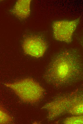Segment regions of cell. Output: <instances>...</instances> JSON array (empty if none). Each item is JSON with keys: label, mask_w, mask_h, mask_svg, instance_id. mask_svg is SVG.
<instances>
[{"label": "cell", "mask_w": 83, "mask_h": 124, "mask_svg": "<svg viewBox=\"0 0 83 124\" xmlns=\"http://www.w3.org/2000/svg\"><path fill=\"white\" fill-rule=\"evenodd\" d=\"M30 0L17 1L12 10L13 14L21 18L27 17L30 13Z\"/></svg>", "instance_id": "obj_5"}, {"label": "cell", "mask_w": 83, "mask_h": 124, "mask_svg": "<svg viewBox=\"0 0 83 124\" xmlns=\"http://www.w3.org/2000/svg\"><path fill=\"white\" fill-rule=\"evenodd\" d=\"M5 85L12 89L23 100L27 102L38 101L43 91L39 84L31 78H26Z\"/></svg>", "instance_id": "obj_1"}, {"label": "cell", "mask_w": 83, "mask_h": 124, "mask_svg": "<svg viewBox=\"0 0 83 124\" xmlns=\"http://www.w3.org/2000/svg\"><path fill=\"white\" fill-rule=\"evenodd\" d=\"M66 124H83V117H73L67 119L65 121Z\"/></svg>", "instance_id": "obj_8"}, {"label": "cell", "mask_w": 83, "mask_h": 124, "mask_svg": "<svg viewBox=\"0 0 83 124\" xmlns=\"http://www.w3.org/2000/svg\"><path fill=\"white\" fill-rule=\"evenodd\" d=\"M72 106L70 110V112L73 114L81 115L83 113V102L77 103Z\"/></svg>", "instance_id": "obj_7"}, {"label": "cell", "mask_w": 83, "mask_h": 124, "mask_svg": "<svg viewBox=\"0 0 83 124\" xmlns=\"http://www.w3.org/2000/svg\"><path fill=\"white\" fill-rule=\"evenodd\" d=\"M79 19L71 21L55 22L52 28L53 35L56 40L69 43L71 42L73 34L79 22Z\"/></svg>", "instance_id": "obj_3"}, {"label": "cell", "mask_w": 83, "mask_h": 124, "mask_svg": "<svg viewBox=\"0 0 83 124\" xmlns=\"http://www.w3.org/2000/svg\"><path fill=\"white\" fill-rule=\"evenodd\" d=\"M12 121L11 117L0 106V124L8 123Z\"/></svg>", "instance_id": "obj_6"}, {"label": "cell", "mask_w": 83, "mask_h": 124, "mask_svg": "<svg viewBox=\"0 0 83 124\" xmlns=\"http://www.w3.org/2000/svg\"><path fill=\"white\" fill-rule=\"evenodd\" d=\"M80 66L77 59L67 53L56 57L49 66L56 77L64 80L69 77L73 71Z\"/></svg>", "instance_id": "obj_2"}, {"label": "cell", "mask_w": 83, "mask_h": 124, "mask_svg": "<svg viewBox=\"0 0 83 124\" xmlns=\"http://www.w3.org/2000/svg\"><path fill=\"white\" fill-rule=\"evenodd\" d=\"M22 47L26 54L36 58L43 56L46 49L45 42L41 38L36 37H29L26 39Z\"/></svg>", "instance_id": "obj_4"}]
</instances>
